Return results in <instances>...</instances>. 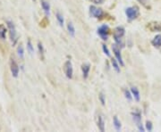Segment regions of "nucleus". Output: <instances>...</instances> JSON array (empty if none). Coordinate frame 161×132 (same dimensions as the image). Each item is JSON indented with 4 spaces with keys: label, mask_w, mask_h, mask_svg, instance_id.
Listing matches in <instances>:
<instances>
[{
    "label": "nucleus",
    "mask_w": 161,
    "mask_h": 132,
    "mask_svg": "<svg viewBox=\"0 0 161 132\" xmlns=\"http://www.w3.org/2000/svg\"><path fill=\"white\" fill-rule=\"evenodd\" d=\"M64 71L66 73V76L67 79H72V74H74V68H72V64L70 60L66 61L64 63Z\"/></svg>",
    "instance_id": "obj_5"
},
{
    "label": "nucleus",
    "mask_w": 161,
    "mask_h": 132,
    "mask_svg": "<svg viewBox=\"0 0 161 132\" xmlns=\"http://www.w3.org/2000/svg\"><path fill=\"white\" fill-rule=\"evenodd\" d=\"M67 30L69 32L70 36L74 37V35H75V28L74 26V24H72V22H70L67 24Z\"/></svg>",
    "instance_id": "obj_16"
},
{
    "label": "nucleus",
    "mask_w": 161,
    "mask_h": 132,
    "mask_svg": "<svg viewBox=\"0 0 161 132\" xmlns=\"http://www.w3.org/2000/svg\"><path fill=\"white\" fill-rule=\"evenodd\" d=\"M17 55L21 59L24 58V49L22 45H19V46L17 48Z\"/></svg>",
    "instance_id": "obj_21"
},
{
    "label": "nucleus",
    "mask_w": 161,
    "mask_h": 132,
    "mask_svg": "<svg viewBox=\"0 0 161 132\" xmlns=\"http://www.w3.org/2000/svg\"><path fill=\"white\" fill-rule=\"evenodd\" d=\"M112 49H113V52H114V55L116 56V59L118 61V63L124 66V61H123V57H122V55H121V51H120V48L118 47V46L116 44L113 45L112 46Z\"/></svg>",
    "instance_id": "obj_9"
},
{
    "label": "nucleus",
    "mask_w": 161,
    "mask_h": 132,
    "mask_svg": "<svg viewBox=\"0 0 161 132\" xmlns=\"http://www.w3.org/2000/svg\"><path fill=\"white\" fill-rule=\"evenodd\" d=\"M98 127L100 131H105V120L102 115H99L98 116Z\"/></svg>",
    "instance_id": "obj_15"
},
{
    "label": "nucleus",
    "mask_w": 161,
    "mask_h": 132,
    "mask_svg": "<svg viewBox=\"0 0 161 132\" xmlns=\"http://www.w3.org/2000/svg\"><path fill=\"white\" fill-rule=\"evenodd\" d=\"M111 63H112V66H113V68H114V70L117 73H119L120 72V67H119V64H118V61L116 59H112Z\"/></svg>",
    "instance_id": "obj_20"
},
{
    "label": "nucleus",
    "mask_w": 161,
    "mask_h": 132,
    "mask_svg": "<svg viewBox=\"0 0 161 132\" xmlns=\"http://www.w3.org/2000/svg\"><path fill=\"white\" fill-rule=\"evenodd\" d=\"M91 71V65L89 63H84L82 65V71H83V76L84 79H87L89 77V73Z\"/></svg>",
    "instance_id": "obj_11"
},
{
    "label": "nucleus",
    "mask_w": 161,
    "mask_h": 132,
    "mask_svg": "<svg viewBox=\"0 0 161 132\" xmlns=\"http://www.w3.org/2000/svg\"><path fill=\"white\" fill-rule=\"evenodd\" d=\"M125 14L127 16V18L129 21H133L135 20L137 17L139 16L140 12H139V8L137 6H131L128 7L125 10Z\"/></svg>",
    "instance_id": "obj_3"
},
{
    "label": "nucleus",
    "mask_w": 161,
    "mask_h": 132,
    "mask_svg": "<svg viewBox=\"0 0 161 132\" xmlns=\"http://www.w3.org/2000/svg\"><path fill=\"white\" fill-rule=\"evenodd\" d=\"M132 116H133V121L136 123V126L138 128V129L140 131H145V128L143 127L142 123H141V114L140 112H132Z\"/></svg>",
    "instance_id": "obj_4"
},
{
    "label": "nucleus",
    "mask_w": 161,
    "mask_h": 132,
    "mask_svg": "<svg viewBox=\"0 0 161 132\" xmlns=\"http://www.w3.org/2000/svg\"><path fill=\"white\" fill-rule=\"evenodd\" d=\"M91 1L92 3H94L95 5H101V4H103L104 0H91Z\"/></svg>",
    "instance_id": "obj_29"
},
{
    "label": "nucleus",
    "mask_w": 161,
    "mask_h": 132,
    "mask_svg": "<svg viewBox=\"0 0 161 132\" xmlns=\"http://www.w3.org/2000/svg\"><path fill=\"white\" fill-rule=\"evenodd\" d=\"M131 92H132V95H133V96L134 97L135 100H136L137 102H139L140 99H141V96H140L139 89L137 88L136 87H132V88H131Z\"/></svg>",
    "instance_id": "obj_14"
},
{
    "label": "nucleus",
    "mask_w": 161,
    "mask_h": 132,
    "mask_svg": "<svg viewBox=\"0 0 161 132\" xmlns=\"http://www.w3.org/2000/svg\"><path fill=\"white\" fill-rule=\"evenodd\" d=\"M6 25H7V28L9 30V34H10V38H11V41L13 45H15L16 42H17V32H16V29H15V26L14 24L12 21L8 20L6 21Z\"/></svg>",
    "instance_id": "obj_2"
},
{
    "label": "nucleus",
    "mask_w": 161,
    "mask_h": 132,
    "mask_svg": "<svg viewBox=\"0 0 161 132\" xmlns=\"http://www.w3.org/2000/svg\"><path fill=\"white\" fill-rule=\"evenodd\" d=\"M99 101L101 103L102 105H105V103H106V99H105V96L103 93H100L99 96Z\"/></svg>",
    "instance_id": "obj_27"
},
{
    "label": "nucleus",
    "mask_w": 161,
    "mask_h": 132,
    "mask_svg": "<svg viewBox=\"0 0 161 132\" xmlns=\"http://www.w3.org/2000/svg\"><path fill=\"white\" fill-rule=\"evenodd\" d=\"M6 28L3 25V24H0V38L1 39H5L6 37Z\"/></svg>",
    "instance_id": "obj_17"
},
{
    "label": "nucleus",
    "mask_w": 161,
    "mask_h": 132,
    "mask_svg": "<svg viewBox=\"0 0 161 132\" xmlns=\"http://www.w3.org/2000/svg\"><path fill=\"white\" fill-rule=\"evenodd\" d=\"M98 34L103 40H107L108 38V34H109V28L108 25L104 24V25L100 26L98 29Z\"/></svg>",
    "instance_id": "obj_6"
},
{
    "label": "nucleus",
    "mask_w": 161,
    "mask_h": 132,
    "mask_svg": "<svg viewBox=\"0 0 161 132\" xmlns=\"http://www.w3.org/2000/svg\"><path fill=\"white\" fill-rule=\"evenodd\" d=\"M10 70L14 78H17L19 75V66L14 58L10 59Z\"/></svg>",
    "instance_id": "obj_8"
},
{
    "label": "nucleus",
    "mask_w": 161,
    "mask_h": 132,
    "mask_svg": "<svg viewBox=\"0 0 161 132\" xmlns=\"http://www.w3.org/2000/svg\"><path fill=\"white\" fill-rule=\"evenodd\" d=\"M148 29H150L152 32L154 31H161V23L158 22H151L148 23Z\"/></svg>",
    "instance_id": "obj_10"
},
{
    "label": "nucleus",
    "mask_w": 161,
    "mask_h": 132,
    "mask_svg": "<svg viewBox=\"0 0 161 132\" xmlns=\"http://www.w3.org/2000/svg\"><path fill=\"white\" fill-rule=\"evenodd\" d=\"M153 129V126H152V122L150 121H146V129L149 130V131H151Z\"/></svg>",
    "instance_id": "obj_26"
},
{
    "label": "nucleus",
    "mask_w": 161,
    "mask_h": 132,
    "mask_svg": "<svg viewBox=\"0 0 161 132\" xmlns=\"http://www.w3.org/2000/svg\"><path fill=\"white\" fill-rule=\"evenodd\" d=\"M40 4H41V6L43 8L45 13L47 16H49V14H50V5H49V3H48L47 1H46V0H41V1H40Z\"/></svg>",
    "instance_id": "obj_12"
},
{
    "label": "nucleus",
    "mask_w": 161,
    "mask_h": 132,
    "mask_svg": "<svg viewBox=\"0 0 161 132\" xmlns=\"http://www.w3.org/2000/svg\"><path fill=\"white\" fill-rule=\"evenodd\" d=\"M140 4H141L143 6H147L149 4V0H137Z\"/></svg>",
    "instance_id": "obj_28"
},
{
    "label": "nucleus",
    "mask_w": 161,
    "mask_h": 132,
    "mask_svg": "<svg viewBox=\"0 0 161 132\" xmlns=\"http://www.w3.org/2000/svg\"><path fill=\"white\" fill-rule=\"evenodd\" d=\"M152 46H154L157 48L161 47V34H158L154 37V38L151 41Z\"/></svg>",
    "instance_id": "obj_13"
},
{
    "label": "nucleus",
    "mask_w": 161,
    "mask_h": 132,
    "mask_svg": "<svg viewBox=\"0 0 161 132\" xmlns=\"http://www.w3.org/2000/svg\"><path fill=\"white\" fill-rule=\"evenodd\" d=\"M124 96H125V97H126V99L127 100H129V101H132L133 100V95H132V92H130L129 91V90H127V89H124Z\"/></svg>",
    "instance_id": "obj_23"
},
{
    "label": "nucleus",
    "mask_w": 161,
    "mask_h": 132,
    "mask_svg": "<svg viewBox=\"0 0 161 132\" xmlns=\"http://www.w3.org/2000/svg\"><path fill=\"white\" fill-rule=\"evenodd\" d=\"M124 34H125V30L124 27L119 26L115 29L114 33H113V37H114L115 42L118 46H121V47H124V42L122 41V38L124 36Z\"/></svg>",
    "instance_id": "obj_1"
},
{
    "label": "nucleus",
    "mask_w": 161,
    "mask_h": 132,
    "mask_svg": "<svg viewBox=\"0 0 161 132\" xmlns=\"http://www.w3.org/2000/svg\"><path fill=\"white\" fill-rule=\"evenodd\" d=\"M38 48H39V55L41 56H43V55H44V47H43V45L40 42H39V44H38Z\"/></svg>",
    "instance_id": "obj_24"
},
{
    "label": "nucleus",
    "mask_w": 161,
    "mask_h": 132,
    "mask_svg": "<svg viewBox=\"0 0 161 132\" xmlns=\"http://www.w3.org/2000/svg\"><path fill=\"white\" fill-rule=\"evenodd\" d=\"M27 49H28V51H29V53H30V55H33V53H34V48H33V46H32L31 41H30V39L27 41Z\"/></svg>",
    "instance_id": "obj_22"
},
{
    "label": "nucleus",
    "mask_w": 161,
    "mask_h": 132,
    "mask_svg": "<svg viewBox=\"0 0 161 132\" xmlns=\"http://www.w3.org/2000/svg\"><path fill=\"white\" fill-rule=\"evenodd\" d=\"M102 49H103V52H104L105 55H106L107 56H110V53H109L108 48V46L105 45V44L102 45Z\"/></svg>",
    "instance_id": "obj_25"
},
{
    "label": "nucleus",
    "mask_w": 161,
    "mask_h": 132,
    "mask_svg": "<svg viewBox=\"0 0 161 132\" xmlns=\"http://www.w3.org/2000/svg\"><path fill=\"white\" fill-rule=\"evenodd\" d=\"M33 1H34V2H35V1H36V0H33Z\"/></svg>",
    "instance_id": "obj_30"
},
{
    "label": "nucleus",
    "mask_w": 161,
    "mask_h": 132,
    "mask_svg": "<svg viewBox=\"0 0 161 132\" xmlns=\"http://www.w3.org/2000/svg\"><path fill=\"white\" fill-rule=\"evenodd\" d=\"M113 123H114V127L117 131L121 129V122L118 120L117 116H114V118H113Z\"/></svg>",
    "instance_id": "obj_18"
},
{
    "label": "nucleus",
    "mask_w": 161,
    "mask_h": 132,
    "mask_svg": "<svg viewBox=\"0 0 161 132\" xmlns=\"http://www.w3.org/2000/svg\"><path fill=\"white\" fill-rule=\"evenodd\" d=\"M55 17H56V20H57L58 23H59V25L61 27L64 26V17H63V15L60 13H55Z\"/></svg>",
    "instance_id": "obj_19"
},
{
    "label": "nucleus",
    "mask_w": 161,
    "mask_h": 132,
    "mask_svg": "<svg viewBox=\"0 0 161 132\" xmlns=\"http://www.w3.org/2000/svg\"><path fill=\"white\" fill-rule=\"evenodd\" d=\"M90 14L92 16V17L99 19V18L102 17L104 13H103V10L101 9V8L91 5V6H90Z\"/></svg>",
    "instance_id": "obj_7"
}]
</instances>
